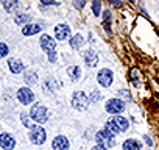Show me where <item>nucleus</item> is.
<instances>
[{
  "instance_id": "1",
  "label": "nucleus",
  "mask_w": 159,
  "mask_h": 150,
  "mask_svg": "<svg viewBox=\"0 0 159 150\" xmlns=\"http://www.w3.org/2000/svg\"><path fill=\"white\" fill-rule=\"evenodd\" d=\"M95 141H97V145H102V147H106V148L116 145V138H114V134L109 133L106 128H103V130H100V131L95 133Z\"/></svg>"
},
{
  "instance_id": "2",
  "label": "nucleus",
  "mask_w": 159,
  "mask_h": 150,
  "mask_svg": "<svg viewBox=\"0 0 159 150\" xmlns=\"http://www.w3.org/2000/svg\"><path fill=\"white\" fill-rule=\"evenodd\" d=\"M30 117H31L33 120H36L38 124H44V122H47V119H48L47 108H45L42 103H34L33 108L30 110Z\"/></svg>"
},
{
  "instance_id": "3",
  "label": "nucleus",
  "mask_w": 159,
  "mask_h": 150,
  "mask_svg": "<svg viewBox=\"0 0 159 150\" xmlns=\"http://www.w3.org/2000/svg\"><path fill=\"white\" fill-rule=\"evenodd\" d=\"M89 97L83 92V91H76V92H73V96H72V106L75 108V110H78V111H84L88 106H89Z\"/></svg>"
},
{
  "instance_id": "4",
  "label": "nucleus",
  "mask_w": 159,
  "mask_h": 150,
  "mask_svg": "<svg viewBox=\"0 0 159 150\" xmlns=\"http://www.w3.org/2000/svg\"><path fill=\"white\" fill-rule=\"evenodd\" d=\"M47 139V133L41 125H31L30 128V141L36 145H42Z\"/></svg>"
},
{
  "instance_id": "5",
  "label": "nucleus",
  "mask_w": 159,
  "mask_h": 150,
  "mask_svg": "<svg viewBox=\"0 0 159 150\" xmlns=\"http://www.w3.org/2000/svg\"><path fill=\"white\" fill-rule=\"evenodd\" d=\"M106 111L109 114H114V116H120V113H123L125 110V102L122 99H109L105 105Z\"/></svg>"
},
{
  "instance_id": "6",
  "label": "nucleus",
  "mask_w": 159,
  "mask_h": 150,
  "mask_svg": "<svg viewBox=\"0 0 159 150\" xmlns=\"http://www.w3.org/2000/svg\"><path fill=\"white\" fill-rule=\"evenodd\" d=\"M112 80H114V73L111 69H102L97 75V82L103 88H109L112 85Z\"/></svg>"
},
{
  "instance_id": "7",
  "label": "nucleus",
  "mask_w": 159,
  "mask_h": 150,
  "mask_svg": "<svg viewBox=\"0 0 159 150\" xmlns=\"http://www.w3.org/2000/svg\"><path fill=\"white\" fill-rule=\"evenodd\" d=\"M17 100L22 105H30V103L34 102V94L30 88H20L17 91Z\"/></svg>"
},
{
  "instance_id": "8",
  "label": "nucleus",
  "mask_w": 159,
  "mask_h": 150,
  "mask_svg": "<svg viewBox=\"0 0 159 150\" xmlns=\"http://www.w3.org/2000/svg\"><path fill=\"white\" fill-rule=\"evenodd\" d=\"M39 44H41V47L45 53H52L56 49V41L53 38H50L48 35H42L41 39H39Z\"/></svg>"
},
{
  "instance_id": "9",
  "label": "nucleus",
  "mask_w": 159,
  "mask_h": 150,
  "mask_svg": "<svg viewBox=\"0 0 159 150\" xmlns=\"http://www.w3.org/2000/svg\"><path fill=\"white\" fill-rule=\"evenodd\" d=\"M0 147L3 150H13L16 147V139L10 133H2L0 134Z\"/></svg>"
},
{
  "instance_id": "10",
  "label": "nucleus",
  "mask_w": 159,
  "mask_h": 150,
  "mask_svg": "<svg viewBox=\"0 0 159 150\" xmlns=\"http://www.w3.org/2000/svg\"><path fill=\"white\" fill-rule=\"evenodd\" d=\"M55 38L58 41H66L67 38H70V27L66 24H59L55 27Z\"/></svg>"
},
{
  "instance_id": "11",
  "label": "nucleus",
  "mask_w": 159,
  "mask_h": 150,
  "mask_svg": "<svg viewBox=\"0 0 159 150\" xmlns=\"http://www.w3.org/2000/svg\"><path fill=\"white\" fill-rule=\"evenodd\" d=\"M52 147L53 150H69L70 144H69V139L62 134H58L56 138H53L52 141Z\"/></svg>"
},
{
  "instance_id": "12",
  "label": "nucleus",
  "mask_w": 159,
  "mask_h": 150,
  "mask_svg": "<svg viewBox=\"0 0 159 150\" xmlns=\"http://www.w3.org/2000/svg\"><path fill=\"white\" fill-rule=\"evenodd\" d=\"M84 63L88 64V67H95L97 66V63H98V55H97V52L95 50H86V53H84Z\"/></svg>"
},
{
  "instance_id": "13",
  "label": "nucleus",
  "mask_w": 159,
  "mask_h": 150,
  "mask_svg": "<svg viewBox=\"0 0 159 150\" xmlns=\"http://www.w3.org/2000/svg\"><path fill=\"white\" fill-rule=\"evenodd\" d=\"M8 66H10V70H11L13 73H20V72L24 70V63L19 61V59H16V58H11V59L8 61Z\"/></svg>"
},
{
  "instance_id": "14",
  "label": "nucleus",
  "mask_w": 159,
  "mask_h": 150,
  "mask_svg": "<svg viewBox=\"0 0 159 150\" xmlns=\"http://www.w3.org/2000/svg\"><path fill=\"white\" fill-rule=\"evenodd\" d=\"M41 28H42V27H41L39 24H28V25H25V27L22 28V33H24L25 36H31V35L39 33Z\"/></svg>"
},
{
  "instance_id": "15",
  "label": "nucleus",
  "mask_w": 159,
  "mask_h": 150,
  "mask_svg": "<svg viewBox=\"0 0 159 150\" xmlns=\"http://www.w3.org/2000/svg\"><path fill=\"white\" fill-rule=\"evenodd\" d=\"M112 120L116 122V125H117V128L120 130V133H122V131H126L128 127H129V122H128L125 117H122V116H114Z\"/></svg>"
},
{
  "instance_id": "16",
  "label": "nucleus",
  "mask_w": 159,
  "mask_h": 150,
  "mask_svg": "<svg viewBox=\"0 0 159 150\" xmlns=\"http://www.w3.org/2000/svg\"><path fill=\"white\" fill-rule=\"evenodd\" d=\"M67 73H69V77L72 82H78L80 77H81V69H80L78 66H70L67 69Z\"/></svg>"
},
{
  "instance_id": "17",
  "label": "nucleus",
  "mask_w": 159,
  "mask_h": 150,
  "mask_svg": "<svg viewBox=\"0 0 159 150\" xmlns=\"http://www.w3.org/2000/svg\"><path fill=\"white\" fill-rule=\"evenodd\" d=\"M123 150H140V142L139 141H136V139H126L125 142H123Z\"/></svg>"
},
{
  "instance_id": "18",
  "label": "nucleus",
  "mask_w": 159,
  "mask_h": 150,
  "mask_svg": "<svg viewBox=\"0 0 159 150\" xmlns=\"http://www.w3.org/2000/svg\"><path fill=\"white\" fill-rule=\"evenodd\" d=\"M84 44V38L81 36V35H75L73 38H70V45H72V49H80Z\"/></svg>"
},
{
  "instance_id": "19",
  "label": "nucleus",
  "mask_w": 159,
  "mask_h": 150,
  "mask_svg": "<svg viewBox=\"0 0 159 150\" xmlns=\"http://www.w3.org/2000/svg\"><path fill=\"white\" fill-rule=\"evenodd\" d=\"M105 128H106V130H108V131H109V133H112V134H114V136H116V134H119V133H120V130H119V128H117V125H116V122H114V120H112V117H111V119H108V120H106V125H105Z\"/></svg>"
},
{
  "instance_id": "20",
  "label": "nucleus",
  "mask_w": 159,
  "mask_h": 150,
  "mask_svg": "<svg viewBox=\"0 0 159 150\" xmlns=\"http://www.w3.org/2000/svg\"><path fill=\"white\" fill-rule=\"evenodd\" d=\"M30 21V16L28 14H17L16 17H14V22L17 24V25H22V24H25V22H28Z\"/></svg>"
},
{
  "instance_id": "21",
  "label": "nucleus",
  "mask_w": 159,
  "mask_h": 150,
  "mask_svg": "<svg viewBox=\"0 0 159 150\" xmlns=\"http://www.w3.org/2000/svg\"><path fill=\"white\" fill-rule=\"evenodd\" d=\"M3 7L8 13H14V10L19 7V3L17 2H3Z\"/></svg>"
},
{
  "instance_id": "22",
  "label": "nucleus",
  "mask_w": 159,
  "mask_h": 150,
  "mask_svg": "<svg viewBox=\"0 0 159 150\" xmlns=\"http://www.w3.org/2000/svg\"><path fill=\"white\" fill-rule=\"evenodd\" d=\"M36 72H27V75H25V82L27 83H30V85H33V83H36Z\"/></svg>"
},
{
  "instance_id": "23",
  "label": "nucleus",
  "mask_w": 159,
  "mask_h": 150,
  "mask_svg": "<svg viewBox=\"0 0 159 150\" xmlns=\"http://www.w3.org/2000/svg\"><path fill=\"white\" fill-rule=\"evenodd\" d=\"M89 100H92V102H100V100H102V94H100V91H92L91 96H89Z\"/></svg>"
},
{
  "instance_id": "24",
  "label": "nucleus",
  "mask_w": 159,
  "mask_h": 150,
  "mask_svg": "<svg viewBox=\"0 0 159 150\" xmlns=\"http://www.w3.org/2000/svg\"><path fill=\"white\" fill-rule=\"evenodd\" d=\"M8 45L5 44V42H0V58H5L7 55H8Z\"/></svg>"
},
{
  "instance_id": "25",
  "label": "nucleus",
  "mask_w": 159,
  "mask_h": 150,
  "mask_svg": "<svg viewBox=\"0 0 159 150\" xmlns=\"http://www.w3.org/2000/svg\"><path fill=\"white\" fill-rule=\"evenodd\" d=\"M100 8H102V3H100V2H94V3H92L94 16H100Z\"/></svg>"
},
{
  "instance_id": "26",
  "label": "nucleus",
  "mask_w": 159,
  "mask_h": 150,
  "mask_svg": "<svg viewBox=\"0 0 159 150\" xmlns=\"http://www.w3.org/2000/svg\"><path fill=\"white\" fill-rule=\"evenodd\" d=\"M20 119H22V124H24L27 128H31V124H30V120H28L27 113H22V114H20Z\"/></svg>"
},
{
  "instance_id": "27",
  "label": "nucleus",
  "mask_w": 159,
  "mask_h": 150,
  "mask_svg": "<svg viewBox=\"0 0 159 150\" xmlns=\"http://www.w3.org/2000/svg\"><path fill=\"white\" fill-rule=\"evenodd\" d=\"M117 96H123V97H126V100H131V94H129L128 91H125V89L119 91V92H117Z\"/></svg>"
},
{
  "instance_id": "28",
  "label": "nucleus",
  "mask_w": 159,
  "mask_h": 150,
  "mask_svg": "<svg viewBox=\"0 0 159 150\" xmlns=\"http://www.w3.org/2000/svg\"><path fill=\"white\" fill-rule=\"evenodd\" d=\"M48 59H50V63H55V61H56V52L48 53Z\"/></svg>"
},
{
  "instance_id": "29",
  "label": "nucleus",
  "mask_w": 159,
  "mask_h": 150,
  "mask_svg": "<svg viewBox=\"0 0 159 150\" xmlns=\"http://www.w3.org/2000/svg\"><path fill=\"white\" fill-rule=\"evenodd\" d=\"M91 150H108L106 147H102V145H94Z\"/></svg>"
},
{
  "instance_id": "30",
  "label": "nucleus",
  "mask_w": 159,
  "mask_h": 150,
  "mask_svg": "<svg viewBox=\"0 0 159 150\" xmlns=\"http://www.w3.org/2000/svg\"><path fill=\"white\" fill-rule=\"evenodd\" d=\"M73 5H75L76 8H81V7H84V2H75Z\"/></svg>"
},
{
  "instance_id": "31",
  "label": "nucleus",
  "mask_w": 159,
  "mask_h": 150,
  "mask_svg": "<svg viewBox=\"0 0 159 150\" xmlns=\"http://www.w3.org/2000/svg\"><path fill=\"white\" fill-rule=\"evenodd\" d=\"M143 138H145V142H147L148 145H153V141H151V139H150L148 136H143Z\"/></svg>"
}]
</instances>
